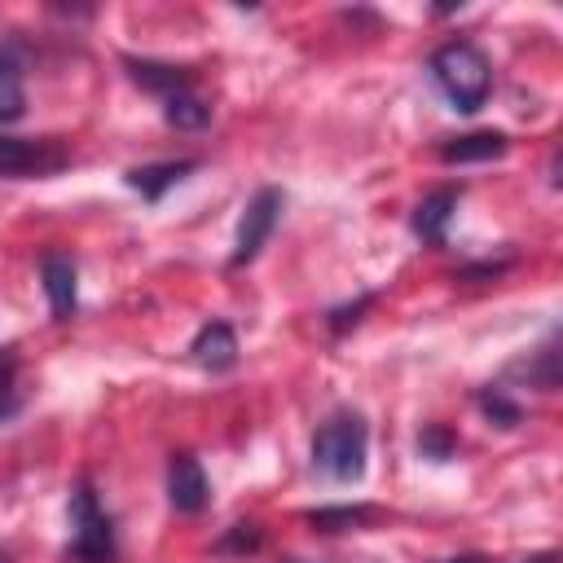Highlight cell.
I'll list each match as a JSON object with an SVG mask.
<instances>
[{
  "instance_id": "3957f363",
  "label": "cell",
  "mask_w": 563,
  "mask_h": 563,
  "mask_svg": "<svg viewBox=\"0 0 563 563\" xmlns=\"http://www.w3.org/2000/svg\"><path fill=\"white\" fill-rule=\"evenodd\" d=\"M70 554L79 563H114V528L106 519V510L97 506V493L88 484H79L70 493Z\"/></svg>"
},
{
  "instance_id": "30bf717a",
  "label": "cell",
  "mask_w": 563,
  "mask_h": 563,
  "mask_svg": "<svg viewBox=\"0 0 563 563\" xmlns=\"http://www.w3.org/2000/svg\"><path fill=\"white\" fill-rule=\"evenodd\" d=\"M198 163L194 158H172V163H145V167H132L128 172V185L141 194V198H150V202H158L180 176H189Z\"/></svg>"
},
{
  "instance_id": "d6986e66",
  "label": "cell",
  "mask_w": 563,
  "mask_h": 563,
  "mask_svg": "<svg viewBox=\"0 0 563 563\" xmlns=\"http://www.w3.org/2000/svg\"><path fill=\"white\" fill-rule=\"evenodd\" d=\"M418 449H422V457H453L457 440H453V431H449V427L431 422V427H422V435H418Z\"/></svg>"
},
{
  "instance_id": "7a4b0ae2",
  "label": "cell",
  "mask_w": 563,
  "mask_h": 563,
  "mask_svg": "<svg viewBox=\"0 0 563 563\" xmlns=\"http://www.w3.org/2000/svg\"><path fill=\"white\" fill-rule=\"evenodd\" d=\"M365 449H369V431H365V422L356 413H334L312 435V462L334 479H361Z\"/></svg>"
},
{
  "instance_id": "5bb4252c",
  "label": "cell",
  "mask_w": 563,
  "mask_h": 563,
  "mask_svg": "<svg viewBox=\"0 0 563 563\" xmlns=\"http://www.w3.org/2000/svg\"><path fill=\"white\" fill-rule=\"evenodd\" d=\"M303 519H308L312 528H321V532H347V528L374 523L378 510H374V506H321V510H308Z\"/></svg>"
},
{
  "instance_id": "5b68a950",
  "label": "cell",
  "mask_w": 563,
  "mask_h": 563,
  "mask_svg": "<svg viewBox=\"0 0 563 563\" xmlns=\"http://www.w3.org/2000/svg\"><path fill=\"white\" fill-rule=\"evenodd\" d=\"M277 220H282V189H273V185L255 189V198H251L246 211H242L238 246H233V255H229V268L251 264V260L264 251V242H268V233L277 229Z\"/></svg>"
},
{
  "instance_id": "603a6c76",
  "label": "cell",
  "mask_w": 563,
  "mask_h": 563,
  "mask_svg": "<svg viewBox=\"0 0 563 563\" xmlns=\"http://www.w3.org/2000/svg\"><path fill=\"white\" fill-rule=\"evenodd\" d=\"M0 563H9V554H4V550H0Z\"/></svg>"
},
{
  "instance_id": "cb8c5ba5",
  "label": "cell",
  "mask_w": 563,
  "mask_h": 563,
  "mask_svg": "<svg viewBox=\"0 0 563 563\" xmlns=\"http://www.w3.org/2000/svg\"><path fill=\"white\" fill-rule=\"evenodd\" d=\"M286 563H299V559H286Z\"/></svg>"
},
{
  "instance_id": "ac0fdd59",
  "label": "cell",
  "mask_w": 563,
  "mask_h": 563,
  "mask_svg": "<svg viewBox=\"0 0 563 563\" xmlns=\"http://www.w3.org/2000/svg\"><path fill=\"white\" fill-rule=\"evenodd\" d=\"M260 545H264L260 523H233V528L216 541V554H255Z\"/></svg>"
},
{
  "instance_id": "9c48e42d",
  "label": "cell",
  "mask_w": 563,
  "mask_h": 563,
  "mask_svg": "<svg viewBox=\"0 0 563 563\" xmlns=\"http://www.w3.org/2000/svg\"><path fill=\"white\" fill-rule=\"evenodd\" d=\"M510 150L506 132H466V136H453L440 145V163H488V158H501Z\"/></svg>"
},
{
  "instance_id": "ffe728a7",
  "label": "cell",
  "mask_w": 563,
  "mask_h": 563,
  "mask_svg": "<svg viewBox=\"0 0 563 563\" xmlns=\"http://www.w3.org/2000/svg\"><path fill=\"white\" fill-rule=\"evenodd\" d=\"M365 308H374V295H361L356 303H343V308H330V330L334 334H347L356 321H361V312Z\"/></svg>"
},
{
  "instance_id": "8fae6325",
  "label": "cell",
  "mask_w": 563,
  "mask_h": 563,
  "mask_svg": "<svg viewBox=\"0 0 563 563\" xmlns=\"http://www.w3.org/2000/svg\"><path fill=\"white\" fill-rule=\"evenodd\" d=\"M40 277H44L53 317L66 321V317L75 312V264H70L66 255H44V260H40Z\"/></svg>"
},
{
  "instance_id": "ba28073f",
  "label": "cell",
  "mask_w": 563,
  "mask_h": 563,
  "mask_svg": "<svg viewBox=\"0 0 563 563\" xmlns=\"http://www.w3.org/2000/svg\"><path fill=\"white\" fill-rule=\"evenodd\" d=\"M189 352H194V361H198L202 369L220 374V369H229V365L238 361V334H233L229 321H211V325L198 330V339H194Z\"/></svg>"
},
{
  "instance_id": "6da1fadb",
  "label": "cell",
  "mask_w": 563,
  "mask_h": 563,
  "mask_svg": "<svg viewBox=\"0 0 563 563\" xmlns=\"http://www.w3.org/2000/svg\"><path fill=\"white\" fill-rule=\"evenodd\" d=\"M431 75L462 114H475L493 92V66H488L484 48L471 44V40H453V44L435 48L431 53Z\"/></svg>"
},
{
  "instance_id": "7c38bea8",
  "label": "cell",
  "mask_w": 563,
  "mask_h": 563,
  "mask_svg": "<svg viewBox=\"0 0 563 563\" xmlns=\"http://www.w3.org/2000/svg\"><path fill=\"white\" fill-rule=\"evenodd\" d=\"M453 207H457V189H435V194H427V198L418 202V211H413V233L427 238V242H444V224H449Z\"/></svg>"
},
{
  "instance_id": "8992f818",
  "label": "cell",
  "mask_w": 563,
  "mask_h": 563,
  "mask_svg": "<svg viewBox=\"0 0 563 563\" xmlns=\"http://www.w3.org/2000/svg\"><path fill=\"white\" fill-rule=\"evenodd\" d=\"M167 497L180 515H198L207 506V475L194 453H176L167 466Z\"/></svg>"
},
{
  "instance_id": "44dd1931",
  "label": "cell",
  "mask_w": 563,
  "mask_h": 563,
  "mask_svg": "<svg viewBox=\"0 0 563 563\" xmlns=\"http://www.w3.org/2000/svg\"><path fill=\"white\" fill-rule=\"evenodd\" d=\"M523 563H559V554L554 550H541V554H528Z\"/></svg>"
},
{
  "instance_id": "4fadbf2b",
  "label": "cell",
  "mask_w": 563,
  "mask_h": 563,
  "mask_svg": "<svg viewBox=\"0 0 563 563\" xmlns=\"http://www.w3.org/2000/svg\"><path fill=\"white\" fill-rule=\"evenodd\" d=\"M26 110V92H22V62L0 48V123H13L22 119Z\"/></svg>"
},
{
  "instance_id": "9a60e30c",
  "label": "cell",
  "mask_w": 563,
  "mask_h": 563,
  "mask_svg": "<svg viewBox=\"0 0 563 563\" xmlns=\"http://www.w3.org/2000/svg\"><path fill=\"white\" fill-rule=\"evenodd\" d=\"M163 114H167V123H176V128H202L207 114H211V106H207L202 97H194V92H176V97H167Z\"/></svg>"
},
{
  "instance_id": "2e32d148",
  "label": "cell",
  "mask_w": 563,
  "mask_h": 563,
  "mask_svg": "<svg viewBox=\"0 0 563 563\" xmlns=\"http://www.w3.org/2000/svg\"><path fill=\"white\" fill-rule=\"evenodd\" d=\"M22 409V391H18V352L0 347V418H13Z\"/></svg>"
},
{
  "instance_id": "52a82bcc",
  "label": "cell",
  "mask_w": 563,
  "mask_h": 563,
  "mask_svg": "<svg viewBox=\"0 0 563 563\" xmlns=\"http://www.w3.org/2000/svg\"><path fill=\"white\" fill-rule=\"evenodd\" d=\"M123 66H128V75H132V79H136L145 92H158L163 101H167V97H176V92H189V84H194V75H189L185 66H172V62L128 57Z\"/></svg>"
},
{
  "instance_id": "7402d4cb",
  "label": "cell",
  "mask_w": 563,
  "mask_h": 563,
  "mask_svg": "<svg viewBox=\"0 0 563 563\" xmlns=\"http://www.w3.org/2000/svg\"><path fill=\"white\" fill-rule=\"evenodd\" d=\"M444 563H488L484 554H462V559H444Z\"/></svg>"
},
{
  "instance_id": "277c9868",
  "label": "cell",
  "mask_w": 563,
  "mask_h": 563,
  "mask_svg": "<svg viewBox=\"0 0 563 563\" xmlns=\"http://www.w3.org/2000/svg\"><path fill=\"white\" fill-rule=\"evenodd\" d=\"M70 163V154L44 136V141H22V136H0V180H26V176H53Z\"/></svg>"
},
{
  "instance_id": "e0dca14e",
  "label": "cell",
  "mask_w": 563,
  "mask_h": 563,
  "mask_svg": "<svg viewBox=\"0 0 563 563\" xmlns=\"http://www.w3.org/2000/svg\"><path fill=\"white\" fill-rule=\"evenodd\" d=\"M479 409H484V418L497 422V427H519V422H523V409H519L506 391H497V387L479 391Z\"/></svg>"
}]
</instances>
